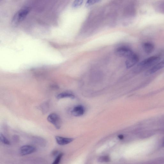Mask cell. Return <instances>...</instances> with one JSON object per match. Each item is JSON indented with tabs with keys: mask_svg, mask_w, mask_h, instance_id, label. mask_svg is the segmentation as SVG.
Returning <instances> with one entry per match:
<instances>
[{
	"mask_svg": "<svg viewBox=\"0 0 164 164\" xmlns=\"http://www.w3.org/2000/svg\"><path fill=\"white\" fill-rule=\"evenodd\" d=\"M143 49L146 53L150 54L152 53L155 48L154 45L150 42H145L142 44Z\"/></svg>",
	"mask_w": 164,
	"mask_h": 164,
	"instance_id": "9c48e42d",
	"label": "cell"
},
{
	"mask_svg": "<svg viewBox=\"0 0 164 164\" xmlns=\"http://www.w3.org/2000/svg\"><path fill=\"white\" fill-rule=\"evenodd\" d=\"M164 147V140L163 141V145H162Z\"/></svg>",
	"mask_w": 164,
	"mask_h": 164,
	"instance_id": "d6986e66",
	"label": "cell"
},
{
	"mask_svg": "<svg viewBox=\"0 0 164 164\" xmlns=\"http://www.w3.org/2000/svg\"><path fill=\"white\" fill-rule=\"evenodd\" d=\"M98 160L100 162H108L110 161V158L108 156H103L99 157Z\"/></svg>",
	"mask_w": 164,
	"mask_h": 164,
	"instance_id": "7c38bea8",
	"label": "cell"
},
{
	"mask_svg": "<svg viewBox=\"0 0 164 164\" xmlns=\"http://www.w3.org/2000/svg\"><path fill=\"white\" fill-rule=\"evenodd\" d=\"M118 137L120 139H123L124 136L123 135H119L118 136Z\"/></svg>",
	"mask_w": 164,
	"mask_h": 164,
	"instance_id": "ac0fdd59",
	"label": "cell"
},
{
	"mask_svg": "<svg viewBox=\"0 0 164 164\" xmlns=\"http://www.w3.org/2000/svg\"><path fill=\"white\" fill-rule=\"evenodd\" d=\"M157 8L159 12L164 14V2L160 3L157 5Z\"/></svg>",
	"mask_w": 164,
	"mask_h": 164,
	"instance_id": "2e32d148",
	"label": "cell"
},
{
	"mask_svg": "<svg viewBox=\"0 0 164 164\" xmlns=\"http://www.w3.org/2000/svg\"><path fill=\"white\" fill-rule=\"evenodd\" d=\"M83 2V1L81 0H77L75 1L73 3L72 5L73 7L74 8H77L81 6Z\"/></svg>",
	"mask_w": 164,
	"mask_h": 164,
	"instance_id": "9a60e30c",
	"label": "cell"
},
{
	"mask_svg": "<svg viewBox=\"0 0 164 164\" xmlns=\"http://www.w3.org/2000/svg\"><path fill=\"white\" fill-rule=\"evenodd\" d=\"M36 151V148L31 146L25 145L20 147L19 153L22 156H26L33 153Z\"/></svg>",
	"mask_w": 164,
	"mask_h": 164,
	"instance_id": "8992f818",
	"label": "cell"
},
{
	"mask_svg": "<svg viewBox=\"0 0 164 164\" xmlns=\"http://www.w3.org/2000/svg\"><path fill=\"white\" fill-rule=\"evenodd\" d=\"M160 59L158 56H153L146 59L140 62L137 65L135 70L136 72H140L141 70L146 69L153 65H155Z\"/></svg>",
	"mask_w": 164,
	"mask_h": 164,
	"instance_id": "6da1fadb",
	"label": "cell"
},
{
	"mask_svg": "<svg viewBox=\"0 0 164 164\" xmlns=\"http://www.w3.org/2000/svg\"><path fill=\"white\" fill-rule=\"evenodd\" d=\"M127 59L126 61V65L128 69L134 66L139 62V57L134 53Z\"/></svg>",
	"mask_w": 164,
	"mask_h": 164,
	"instance_id": "5b68a950",
	"label": "cell"
},
{
	"mask_svg": "<svg viewBox=\"0 0 164 164\" xmlns=\"http://www.w3.org/2000/svg\"><path fill=\"white\" fill-rule=\"evenodd\" d=\"M164 67V59L157 63L152 67L149 70L148 73L150 74H152L158 71V70L161 69Z\"/></svg>",
	"mask_w": 164,
	"mask_h": 164,
	"instance_id": "30bf717a",
	"label": "cell"
},
{
	"mask_svg": "<svg viewBox=\"0 0 164 164\" xmlns=\"http://www.w3.org/2000/svg\"><path fill=\"white\" fill-rule=\"evenodd\" d=\"M30 8L28 6H24L19 10L13 17V22L14 24H17L23 20L30 11Z\"/></svg>",
	"mask_w": 164,
	"mask_h": 164,
	"instance_id": "7a4b0ae2",
	"label": "cell"
},
{
	"mask_svg": "<svg viewBox=\"0 0 164 164\" xmlns=\"http://www.w3.org/2000/svg\"><path fill=\"white\" fill-rule=\"evenodd\" d=\"M84 108L81 105L76 106L71 111L72 114L76 117L81 116L84 114Z\"/></svg>",
	"mask_w": 164,
	"mask_h": 164,
	"instance_id": "ba28073f",
	"label": "cell"
},
{
	"mask_svg": "<svg viewBox=\"0 0 164 164\" xmlns=\"http://www.w3.org/2000/svg\"><path fill=\"white\" fill-rule=\"evenodd\" d=\"M99 1H98V0H90V1H88L87 2L86 5L88 6L94 4Z\"/></svg>",
	"mask_w": 164,
	"mask_h": 164,
	"instance_id": "e0dca14e",
	"label": "cell"
},
{
	"mask_svg": "<svg viewBox=\"0 0 164 164\" xmlns=\"http://www.w3.org/2000/svg\"><path fill=\"white\" fill-rule=\"evenodd\" d=\"M55 139L57 143L61 146L66 145L72 142L73 138L63 137L59 136H56Z\"/></svg>",
	"mask_w": 164,
	"mask_h": 164,
	"instance_id": "52a82bcc",
	"label": "cell"
},
{
	"mask_svg": "<svg viewBox=\"0 0 164 164\" xmlns=\"http://www.w3.org/2000/svg\"><path fill=\"white\" fill-rule=\"evenodd\" d=\"M0 139H1V142L4 144L9 145L10 144V143L7 138L2 134H1L0 135Z\"/></svg>",
	"mask_w": 164,
	"mask_h": 164,
	"instance_id": "4fadbf2b",
	"label": "cell"
},
{
	"mask_svg": "<svg viewBox=\"0 0 164 164\" xmlns=\"http://www.w3.org/2000/svg\"><path fill=\"white\" fill-rule=\"evenodd\" d=\"M57 98L58 99L66 98L74 99L75 98V96L72 93L64 92L60 93L57 96Z\"/></svg>",
	"mask_w": 164,
	"mask_h": 164,
	"instance_id": "8fae6325",
	"label": "cell"
},
{
	"mask_svg": "<svg viewBox=\"0 0 164 164\" xmlns=\"http://www.w3.org/2000/svg\"><path fill=\"white\" fill-rule=\"evenodd\" d=\"M47 120L57 129H59L61 127V120L59 116L56 114L53 113L48 115Z\"/></svg>",
	"mask_w": 164,
	"mask_h": 164,
	"instance_id": "3957f363",
	"label": "cell"
},
{
	"mask_svg": "<svg viewBox=\"0 0 164 164\" xmlns=\"http://www.w3.org/2000/svg\"><path fill=\"white\" fill-rule=\"evenodd\" d=\"M63 155V154L62 153H60L56 157L55 160L52 164H59Z\"/></svg>",
	"mask_w": 164,
	"mask_h": 164,
	"instance_id": "5bb4252c",
	"label": "cell"
},
{
	"mask_svg": "<svg viewBox=\"0 0 164 164\" xmlns=\"http://www.w3.org/2000/svg\"><path fill=\"white\" fill-rule=\"evenodd\" d=\"M117 55L120 57L128 58L134 53L129 48L126 47H121L118 48L115 51Z\"/></svg>",
	"mask_w": 164,
	"mask_h": 164,
	"instance_id": "277c9868",
	"label": "cell"
}]
</instances>
